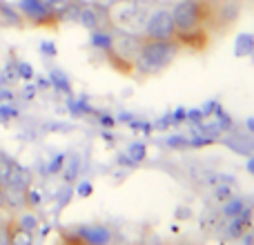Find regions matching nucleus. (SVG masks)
<instances>
[{"mask_svg": "<svg viewBox=\"0 0 254 245\" xmlns=\"http://www.w3.org/2000/svg\"><path fill=\"white\" fill-rule=\"evenodd\" d=\"M176 27V43L181 52L201 54L210 47V0H176L170 9Z\"/></svg>", "mask_w": 254, "mask_h": 245, "instance_id": "1", "label": "nucleus"}, {"mask_svg": "<svg viewBox=\"0 0 254 245\" xmlns=\"http://www.w3.org/2000/svg\"><path fill=\"white\" fill-rule=\"evenodd\" d=\"M181 54V47L176 40H154L140 38L138 56H136V71L145 76H154L165 71L174 62V58Z\"/></svg>", "mask_w": 254, "mask_h": 245, "instance_id": "2", "label": "nucleus"}, {"mask_svg": "<svg viewBox=\"0 0 254 245\" xmlns=\"http://www.w3.org/2000/svg\"><path fill=\"white\" fill-rule=\"evenodd\" d=\"M149 11H152V0H121L107 9L110 29L143 36Z\"/></svg>", "mask_w": 254, "mask_h": 245, "instance_id": "3", "label": "nucleus"}, {"mask_svg": "<svg viewBox=\"0 0 254 245\" xmlns=\"http://www.w3.org/2000/svg\"><path fill=\"white\" fill-rule=\"evenodd\" d=\"M140 38L143 36L123 34V31H107V45H105V56L112 69H116L123 76L136 74V56H138Z\"/></svg>", "mask_w": 254, "mask_h": 245, "instance_id": "4", "label": "nucleus"}, {"mask_svg": "<svg viewBox=\"0 0 254 245\" xmlns=\"http://www.w3.org/2000/svg\"><path fill=\"white\" fill-rule=\"evenodd\" d=\"M145 38L154 40H174L176 38V27L174 18H172L170 7H152L143 29Z\"/></svg>", "mask_w": 254, "mask_h": 245, "instance_id": "5", "label": "nucleus"}, {"mask_svg": "<svg viewBox=\"0 0 254 245\" xmlns=\"http://www.w3.org/2000/svg\"><path fill=\"white\" fill-rule=\"evenodd\" d=\"M80 25H85L89 31H96V34H103V31H110V20H107V9L101 7L98 2H78V18Z\"/></svg>", "mask_w": 254, "mask_h": 245, "instance_id": "6", "label": "nucleus"}, {"mask_svg": "<svg viewBox=\"0 0 254 245\" xmlns=\"http://www.w3.org/2000/svg\"><path fill=\"white\" fill-rule=\"evenodd\" d=\"M20 13H22V20H29L31 25H43V27L56 25V20L40 4V0H20Z\"/></svg>", "mask_w": 254, "mask_h": 245, "instance_id": "7", "label": "nucleus"}, {"mask_svg": "<svg viewBox=\"0 0 254 245\" xmlns=\"http://www.w3.org/2000/svg\"><path fill=\"white\" fill-rule=\"evenodd\" d=\"M7 245H34V230L25 228L13 216L7 221Z\"/></svg>", "mask_w": 254, "mask_h": 245, "instance_id": "8", "label": "nucleus"}, {"mask_svg": "<svg viewBox=\"0 0 254 245\" xmlns=\"http://www.w3.org/2000/svg\"><path fill=\"white\" fill-rule=\"evenodd\" d=\"M40 4L47 9L54 20H65L71 9L78 4V0H40Z\"/></svg>", "mask_w": 254, "mask_h": 245, "instance_id": "9", "label": "nucleus"}, {"mask_svg": "<svg viewBox=\"0 0 254 245\" xmlns=\"http://www.w3.org/2000/svg\"><path fill=\"white\" fill-rule=\"evenodd\" d=\"M13 167H16L13 158L9 156V154H4L2 149H0V187H4V185L9 183V176H11Z\"/></svg>", "mask_w": 254, "mask_h": 245, "instance_id": "10", "label": "nucleus"}, {"mask_svg": "<svg viewBox=\"0 0 254 245\" xmlns=\"http://www.w3.org/2000/svg\"><path fill=\"white\" fill-rule=\"evenodd\" d=\"M61 245H96V243H92L89 239L80 237L76 230H71V232H63L61 234Z\"/></svg>", "mask_w": 254, "mask_h": 245, "instance_id": "11", "label": "nucleus"}, {"mask_svg": "<svg viewBox=\"0 0 254 245\" xmlns=\"http://www.w3.org/2000/svg\"><path fill=\"white\" fill-rule=\"evenodd\" d=\"M0 245H7V223H0Z\"/></svg>", "mask_w": 254, "mask_h": 245, "instance_id": "12", "label": "nucleus"}, {"mask_svg": "<svg viewBox=\"0 0 254 245\" xmlns=\"http://www.w3.org/2000/svg\"><path fill=\"white\" fill-rule=\"evenodd\" d=\"M94 2H98L101 7H105V9H110L112 4H116V2H121V0H94Z\"/></svg>", "mask_w": 254, "mask_h": 245, "instance_id": "13", "label": "nucleus"}, {"mask_svg": "<svg viewBox=\"0 0 254 245\" xmlns=\"http://www.w3.org/2000/svg\"><path fill=\"white\" fill-rule=\"evenodd\" d=\"M7 210V198H4V189L0 187V212Z\"/></svg>", "mask_w": 254, "mask_h": 245, "instance_id": "14", "label": "nucleus"}, {"mask_svg": "<svg viewBox=\"0 0 254 245\" xmlns=\"http://www.w3.org/2000/svg\"><path fill=\"white\" fill-rule=\"evenodd\" d=\"M172 2H176V0H152V4H156V7H167Z\"/></svg>", "mask_w": 254, "mask_h": 245, "instance_id": "15", "label": "nucleus"}]
</instances>
